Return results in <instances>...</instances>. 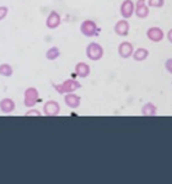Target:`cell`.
Instances as JSON below:
<instances>
[{"label":"cell","instance_id":"1","mask_svg":"<svg viewBox=\"0 0 172 184\" xmlns=\"http://www.w3.org/2000/svg\"><path fill=\"white\" fill-rule=\"evenodd\" d=\"M86 57L92 62L100 60L103 57V47L96 42L88 43L86 47Z\"/></svg>","mask_w":172,"mask_h":184},{"label":"cell","instance_id":"2","mask_svg":"<svg viewBox=\"0 0 172 184\" xmlns=\"http://www.w3.org/2000/svg\"><path fill=\"white\" fill-rule=\"evenodd\" d=\"M53 87L59 92L60 94H64V93H70V92L76 91L78 89L81 87L80 82L79 81H75L73 79H69V80H65L64 82L59 84V85H53Z\"/></svg>","mask_w":172,"mask_h":184},{"label":"cell","instance_id":"3","mask_svg":"<svg viewBox=\"0 0 172 184\" xmlns=\"http://www.w3.org/2000/svg\"><path fill=\"white\" fill-rule=\"evenodd\" d=\"M80 32L85 37H93L98 34V27L95 21L92 20H85L80 25Z\"/></svg>","mask_w":172,"mask_h":184},{"label":"cell","instance_id":"4","mask_svg":"<svg viewBox=\"0 0 172 184\" xmlns=\"http://www.w3.org/2000/svg\"><path fill=\"white\" fill-rule=\"evenodd\" d=\"M146 37H148L149 41L155 42V43H159V42H161V41L164 39L165 33H164L162 28H160V27H158V26H153V27L148 28V31H146Z\"/></svg>","mask_w":172,"mask_h":184},{"label":"cell","instance_id":"5","mask_svg":"<svg viewBox=\"0 0 172 184\" xmlns=\"http://www.w3.org/2000/svg\"><path fill=\"white\" fill-rule=\"evenodd\" d=\"M38 98H39V94L37 89L35 87H28L26 91H25V106L26 107H33L37 102H38Z\"/></svg>","mask_w":172,"mask_h":184},{"label":"cell","instance_id":"6","mask_svg":"<svg viewBox=\"0 0 172 184\" xmlns=\"http://www.w3.org/2000/svg\"><path fill=\"white\" fill-rule=\"evenodd\" d=\"M134 10H135V5H134V1L132 0H124L119 7V11H121V15L123 18L128 20L133 16L134 14Z\"/></svg>","mask_w":172,"mask_h":184},{"label":"cell","instance_id":"7","mask_svg":"<svg viewBox=\"0 0 172 184\" xmlns=\"http://www.w3.org/2000/svg\"><path fill=\"white\" fill-rule=\"evenodd\" d=\"M113 30H114L116 34H118V36H121V37H125V36L129 34L130 25H129L128 20L122 18V20H119V21L114 25V28H113Z\"/></svg>","mask_w":172,"mask_h":184},{"label":"cell","instance_id":"8","mask_svg":"<svg viewBox=\"0 0 172 184\" xmlns=\"http://www.w3.org/2000/svg\"><path fill=\"white\" fill-rule=\"evenodd\" d=\"M43 112L48 117H55L60 112V106L57 101H48L43 106Z\"/></svg>","mask_w":172,"mask_h":184},{"label":"cell","instance_id":"9","mask_svg":"<svg viewBox=\"0 0 172 184\" xmlns=\"http://www.w3.org/2000/svg\"><path fill=\"white\" fill-rule=\"evenodd\" d=\"M146 1L145 0H137L135 2V16L139 17V18H146L150 14V10H149V6L145 4Z\"/></svg>","mask_w":172,"mask_h":184},{"label":"cell","instance_id":"10","mask_svg":"<svg viewBox=\"0 0 172 184\" xmlns=\"http://www.w3.org/2000/svg\"><path fill=\"white\" fill-rule=\"evenodd\" d=\"M133 52H134V47H133V44L130 42H122L118 46V54L123 59L130 58L133 55Z\"/></svg>","mask_w":172,"mask_h":184},{"label":"cell","instance_id":"11","mask_svg":"<svg viewBox=\"0 0 172 184\" xmlns=\"http://www.w3.org/2000/svg\"><path fill=\"white\" fill-rule=\"evenodd\" d=\"M62 23V17L57 11H51V14L48 15L47 20H46V26L49 30H54L57 27H59Z\"/></svg>","mask_w":172,"mask_h":184},{"label":"cell","instance_id":"12","mask_svg":"<svg viewBox=\"0 0 172 184\" xmlns=\"http://www.w3.org/2000/svg\"><path fill=\"white\" fill-rule=\"evenodd\" d=\"M64 102H65V104H67L68 107H70V108L74 109V108H78V107L80 106L81 98H80V96H78V94L70 92V93H67V94H65Z\"/></svg>","mask_w":172,"mask_h":184},{"label":"cell","instance_id":"13","mask_svg":"<svg viewBox=\"0 0 172 184\" xmlns=\"http://www.w3.org/2000/svg\"><path fill=\"white\" fill-rule=\"evenodd\" d=\"M91 73V69H90V65L86 64L84 62H80L75 65V74L79 76V78H87Z\"/></svg>","mask_w":172,"mask_h":184},{"label":"cell","instance_id":"14","mask_svg":"<svg viewBox=\"0 0 172 184\" xmlns=\"http://www.w3.org/2000/svg\"><path fill=\"white\" fill-rule=\"evenodd\" d=\"M15 109V102L11 98H2L0 101V110L2 113H11Z\"/></svg>","mask_w":172,"mask_h":184},{"label":"cell","instance_id":"15","mask_svg":"<svg viewBox=\"0 0 172 184\" xmlns=\"http://www.w3.org/2000/svg\"><path fill=\"white\" fill-rule=\"evenodd\" d=\"M133 59L135 62H144L145 59H148L149 57V50L146 48H137L133 52Z\"/></svg>","mask_w":172,"mask_h":184},{"label":"cell","instance_id":"16","mask_svg":"<svg viewBox=\"0 0 172 184\" xmlns=\"http://www.w3.org/2000/svg\"><path fill=\"white\" fill-rule=\"evenodd\" d=\"M60 57V49L58 47H51L47 52H46V58L48 60H55Z\"/></svg>","mask_w":172,"mask_h":184},{"label":"cell","instance_id":"17","mask_svg":"<svg viewBox=\"0 0 172 184\" xmlns=\"http://www.w3.org/2000/svg\"><path fill=\"white\" fill-rule=\"evenodd\" d=\"M156 107L153 103H146L143 108H141V113L143 115H155L156 114Z\"/></svg>","mask_w":172,"mask_h":184},{"label":"cell","instance_id":"18","mask_svg":"<svg viewBox=\"0 0 172 184\" xmlns=\"http://www.w3.org/2000/svg\"><path fill=\"white\" fill-rule=\"evenodd\" d=\"M12 74H14V70H12V66H11L10 64L4 63V64L0 65V75H1V76L9 78V76H11Z\"/></svg>","mask_w":172,"mask_h":184},{"label":"cell","instance_id":"19","mask_svg":"<svg viewBox=\"0 0 172 184\" xmlns=\"http://www.w3.org/2000/svg\"><path fill=\"white\" fill-rule=\"evenodd\" d=\"M164 5H165V0H148V6H150V7L160 9Z\"/></svg>","mask_w":172,"mask_h":184},{"label":"cell","instance_id":"20","mask_svg":"<svg viewBox=\"0 0 172 184\" xmlns=\"http://www.w3.org/2000/svg\"><path fill=\"white\" fill-rule=\"evenodd\" d=\"M9 14V9L7 6H0V21H2Z\"/></svg>","mask_w":172,"mask_h":184},{"label":"cell","instance_id":"21","mask_svg":"<svg viewBox=\"0 0 172 184\" xmlns=\"http://www.w3.org/2000/svg\"><path fill=\"white\" fill-rule=\"evenodd\" d=\"M25 115H26V117H31V115L39 117V115H42V114H41V112H39V110H37V109H31V110H28Z\"/></svg>","mask_w":172,"mask_h":184},{"label":"cell","instance_id":"22","mask_svg":"<svg viewBox=\"0 0 172 184\" xmlns=\"http://www.w3.org/2000/svg\"><path fill=\"white\" fill-rule=\"evenodd\" d=\"M165 69H166L170 74H172V58H169V59L165 62Z\"/></svg>","mask_w":172,"mask_h":184},{"label":"cell","instance_id":"23","mask_svg":"<svg viewBox=\"0 0 172 184\" xmlns=\"http://www.w3.org/2000/svg\"><path fill=\"white\" fill-rule=\"evenodd\" d=\"M166 37H167L169 42H170V43L172 44V28H170V30H169V32H167V36H166Z\"/></svg>","mask_w":172,"mask_h":184}]
</instances>
